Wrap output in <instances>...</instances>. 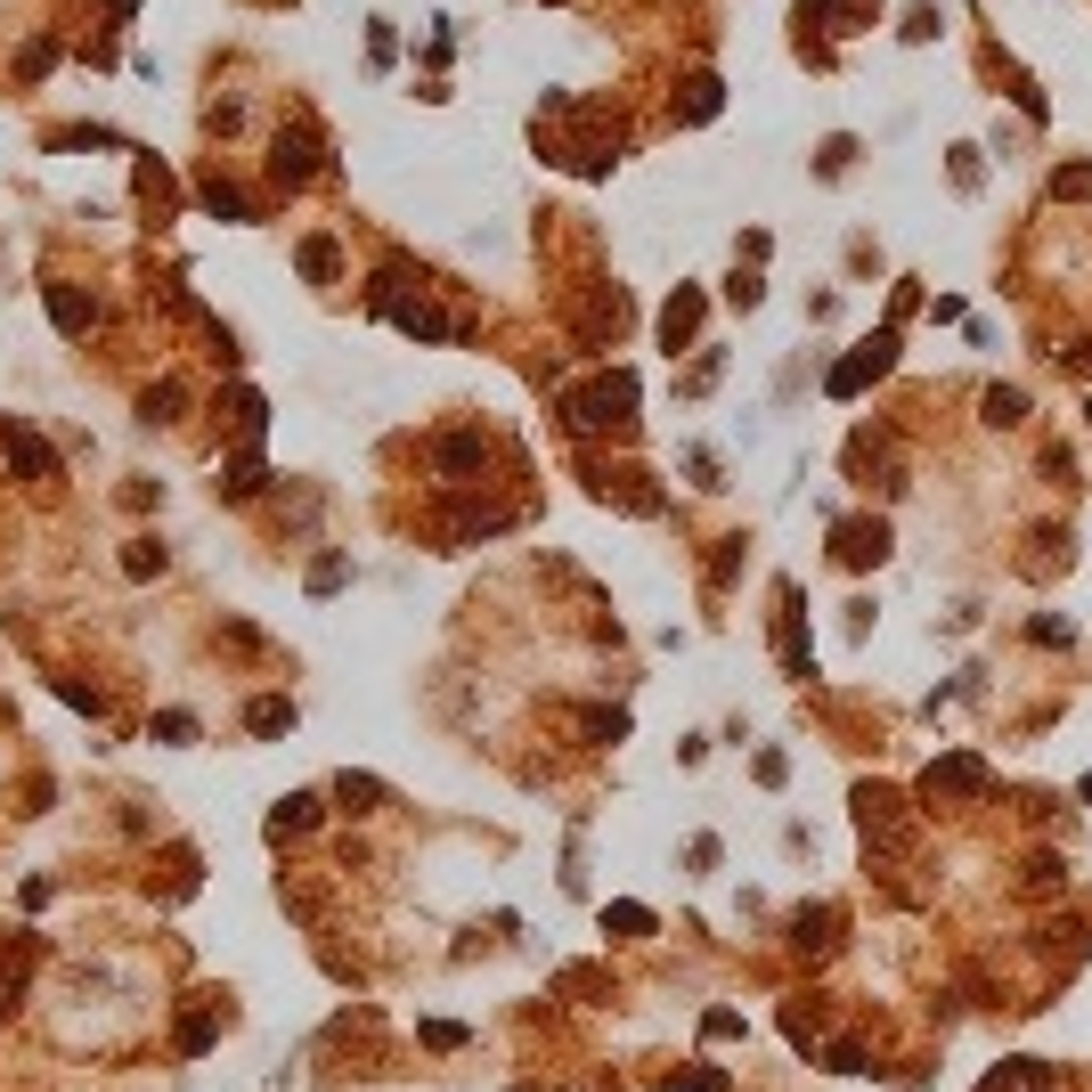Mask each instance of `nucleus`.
<instances>
[{
    "instance_id": "f257e3e1",
    "label": "nucleus",
    "mask_w": 1092,
    "mask_h": 1092,
    "mask_svg": "<svg viewBox=\"0 0 1092 1092\" xmlns=\"http://www.w3.org/2000/svg\"><path fill=\"white\" fill-rule=\"evenodd\" d=\"M563 407H571V425H579V432L628 425V407H636V384H628V375H604V384H588L579 400H563Z\"/></svg>"
},
{
    "instance_id": "f03ea898",
    "label": "nucleus",
    "mask_w": 1092,
    "mask_h": 1092,
    "mask_svg": "<svg viewBox=\"0 0 1092 1092\" xmlns=\"http://www.w3.org/2000/svg\"><path fill=\"white\" fill-rule=\"evenodd\" d=\"M318 155H327V139H318L310 123H286L278 139H269V171H278L286 188H302V180H310V171H318Z\"/></svg>"
},
{
    "instance_id": "7ed1b4c3",
    "label": "nucleus",
    "mask_w": 1092,
    "mask_h": 1092,
    "mask_svg": "<svg viewBox=\"0 0 1092 1092\" xmlns=\"http://www.w3.org/2000/svg\"><path fill=\"white\" fill-rule=\"evenodd\" d=\"M41 302H50L57 334H91V327H98V302L82 294V286H41Z\"/></svg>"
},
{
    "instance_id": "20e7f679",
    "label": "nucleus",
    "mask_w": 1092,
    "mask_h": 1092,
    "mask_svg": "<svg viewBox=\"0 0 1092 1092\" xmlns=\"http://www.w3.org/2000/svg\"><path fill=\"white\" fill-rule=\"evenodd\" d=\"M9 473H17V482H57L50 441H33V432H9Z\"/></svg>"
},
{
    "instance_id": "39448f33",
    "label": "nucleus",
    "mask_w": 1092,
    "mask_h": 1092,
    "mask_svg": "<svg viewBox=\"0 0 1092 1092\" xmlns=\"http://www.w3.org/2000/svg\"><path fill=\"white\" fill-rule=\"evenodd\" d=\"M196 196H204V212H212V221H253V204H245V188H237V180H221V171H212V180H204Z\"/></svg>"
},
{
    "instance_id": "423d86ee",
    "label": "nucleus",
    "mask_w": 1092,
    "mask_h": 1092,
    "mask_svg": "<svg viewBox=\"0 0 1092 1092\" xmlns=\"http://www.w3.org/2000/svg\"><path fill=\"white\" fill-rule=\"evenodd\" d=\"M482 457H489L482 432H448V441H441V473H473Z\"/></svg>"
},
{
    "instance_id": "0eeeda50",
    "label": "nucleus",
    "mask_w": 1092,
    "mask_h": 1092,
    "mask_svg": "<svg viewBox=\"0 0 1092 1092\" xmlns=\"http://www.w3.org/2000/svg\"><path fill=\"white\" fill-rule=\"evenodd\" d=\"M310 824H318V799H310V791L278 799V815H269V832H278V840H286V832H310Z\"/></svg>"
},
{
    "instance_id": "6e6552de",
    "label": "nucleus",
    "mask_w": 1092,
    "mask_h": 1092,
    "mask_svg": "<svg viewBox=\"0 0 1092 1092\" xmlns=\"http://www.w3.org/2000/svg\"><path fill=\"white\" fill-rule=\"evenodd\" d=\"M334 799H343V807H351V815H375V799H384V783H375V775H343V783H334Z\"/></svg>"
},
{
    "instance_id": "1a4fd4ad",
    "label": "nucleus",
    "mask_w": 1092,
    "mask_h": 1092,
    "mask_svg": "<svg viewBox=\"0 0 1092 1092\" xmlns=\"http://www.w3.org/2000/svg\"><path fill=\"white\" fill-rule=\"evenodd\" d=\"M693 318H702V294H677V302H668V318H661L668 351H677V343H686V334H693Z\"/></svg>"
},
{
    "instance_id": "9d476101",
    "label": "nucleus",
    "mask_w": 1092,
    "mask_h": 1092,
    "mask_svg": "<svg viewBox=\"0 0 1092 1092\" xmlns=\"http://www.w3.org/2000/svg\"><path fill=\"white\" fill-rule=\"evenodd\" d=\"M139 407H148V425H171V416H180V407H188V391H180V384H155V391H148V400H139Z\"/></svg>"
},
{
    "instance_id": "9b49d317",
    "label": "nucleus",
    "mask_w": 1092,
    "mask_h": 1092,
    "mask_svg": "<svg viewBox=\"0 0 1092 1092\" xmlns=\"http://www.w3.org/2000/svg\"><path fill=\"white\" fill-rule=\"evenodd\" d=\"M709 114H718V82L693 74V82H686V123H709Z\"/></svg>"
},
{
    "instance_id": "f8f14e48",
    "label": "nucleus",
    "mask_w": 1092,
    "mask_h": 1092,
    "mask_svg": "<svg viewBox=\"0 0 1092 1092\" xmlns=\"http://www.w3.org/2000/svg\"><path fill=\"white\" fill-rule=\"evenodd\" d=\"M302 278H334V237H302Z\"/></svg>"
},
{
    "instance_id": "ddd939ff",
    "label": "nucleus",
    "mask_w": 1092,
    "mask_h": 1092,
    "mask_svg": "<svg viewBox=\"0 0 1092 1092\" xmlns=\"http://www.w3.org/2000/svg\"><path fill=\"white\" fill-rule=\"evenodd\" d=\"M245 725H253V734H278V725H294V702H253Z\"/></svg>"
},
{
    "instance_id": "4468645a",
    "label": "nucleus",
    "mask_w": 1092,
    "mask_h": 1092,
    "mask_svg": "<svg viewBox=\"0 0 1092 1092\" xmlns=\"http://www.w3.org/2000/svg\"><path fill=\"white\" fill-rule=\"evenodd\" d=\"M123 571H130V579H148V571H164V547H155V538H130V555H123Z\"/></svg>"
},
{
    "instance_id": "2eb2a0df",
    "label": "nucleus",
    "mask_w": 1092,
    "mask_h": 1092,
    "mask_svg": "<svg viewBox=\"0 0 1092 1092\" xmlns=\"http://www.w3.org/2000/svg\"><path fill=\"white\" fill-rule=\"evenodd\" d=\"M343 571H351L343 555H318V563H310V595H334V588H343Z\"/></svg>"
},
{
    "instance_id": "dca6fc26",
    "label": "nucleus",
    "mask_w": 1092,
    "mask_h": 1092,
    "mask_svg": "<svg viewBox=\"0 0 1092 1092\" xmlns=\"http://www.w3.org/2000/svg\"><path fill=\"white\" fill-rule=\"evenodd\" d=\"M50 66H57V41H33V50L17 57V74H25V82H41V74H50Z\"/></svg>"
},
{
    "instance_id": "f3484780",
    "label": "nucleus",
    "mask_w": 1092,
    "mask_h": 1092,
    "mask_svg": "<svg viewBox=\"0 0 1092 1092\" xmlns=\"http://www.w3.org/2000/svg\"><path fill=\"white\" fill-rule=\"evenodd\" d=\"M155 734H164V742H196V718H188V709H164V718H155Z\"/></svg>"
},
{
    "instance_id": "a211bd4d",
    "label": "nucleus",
    "mask_w": 1092,
    "mask_h": 1092,
    "mask_svg": "<svg viewBox=\"0 0 1092 1092\" xmlns=\"http://www.w3.org/2000/svg\"><path fill=\"white\" fill-rule=\"evenodd\" d=\"M604 922H611V929H652V913H645V906H611Z\"/></svg>"
}]
</instances>
